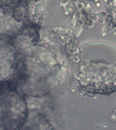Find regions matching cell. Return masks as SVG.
I'll return each instance as SVG.
<instances>
[{
	"label": "cell",
	"instance_id": "6da1fadb",
	"mask_svg": "<svg viewBox=\"0 0 116 130\" xmlns=\"http://www.w3.org/2000/svg\"><path fill=\"white\" fill-rule=\"evenodd\" d=\"M107 17L110 26L116 31V0H107Z\"/></svg>",
	"mask_w": 116,
	"mask_h": 130
},
{
	"label": "cell",
	"instance_id": "7a4b0ae2",
	"mask_svg": "<svg viewBox=\"0 0 116 130\" xmlns=\"http://www.w3.org/2000/svg\"><path fill=\"white\" fill-rule=\"evenodd\" d=\"M28 1H30V0H1V6L15 5L26 2Z\"/></svg>",
	"mask_w": 116,
	"mask_h": 130
},
{
	"label": "cell",
	"instance_id": "3957f363",
	"mask_svg": "<svg viewBox=\"0 0 116 130\" xmlns=\"http://www.w3.org/2000/svg\"><path fill=\"white\" fill-rule=\"evenodd\" d=\"M89 1H92V0H89Z\"/></svg>",
	"mask_w": 116,
	"mask_h": 130
}]
</instances>
